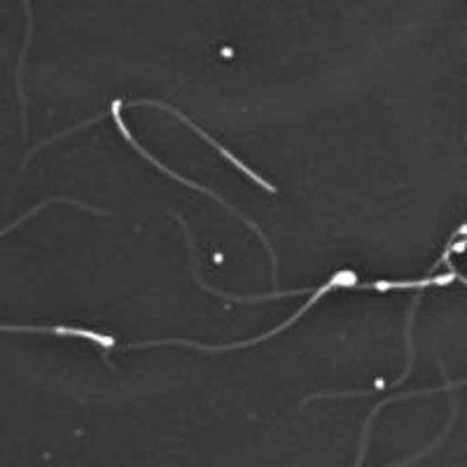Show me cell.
I'll use <instances>...</instances> for the list:
<instances>
[{"mask_svg": "<svg viewBox=\"0 0 467 467\" xmlns=\"http://www.w3.org/2000/svg\"><path fill=\"white\" fill-rule=\"evenodd\" d=\"M335 287H360V283H358V276L356 274H350V271H341V274H335V276L329 278L327 283H325L323 287H318V290L311 292V299H308L306 304H304L299 311H295L292 314V318H287L285 323L278 325L276 329H271V332H266V335L262 337H255V339H248V341H241V344H227V346H203V344H197V341H185V339H157V341H140V344H133V348H148V346H169V344H181V346H190V348H197V350H206V353H220V350H236V348H248V346L253 344H260V341H266L271 339V337L281 335V332H285L287 327H290L295 320L302 318L304 314H306L308 308L314 306L316 302H318L320 297H325L329 290H335Z\"/></svg>", "mask_w": 467, "mask_h": 467, "instance_id": "6da1fadb", "label": "cell"}, {"mask_svg": "<svg viewBox=\"0 0 467 467\" xmlns=\"http://www.w3.org/2000/svg\"><path fill=\"white\" fill-rule=\"evenodd\" d=\"M122 106H124V101H119V99H117V101H112V106H110V115H112V119H115V124H117V129H119V133H122L124 139L129 140V145H131V148L136 150V152H139L140 157H145V160H148L150 164H152V166H157V169H160L161 173H164V175H169V178H173V181L182 182V185L192 187V190L202 192V194H206V197L215 199V202H220V203H223V206L227 208V211L232 213V215H236V218H239L241 223H244V224H248V227L253 229V232H255L257 236H260V239H262V244H265L266 253H269V257H271V266H274V281H276V278H278V262H276V253H274V248H271V244H269V239H266V236H265V232H262V229L257 227V224L253 223V220H250V218H245L244 213H239V211H236V208H234V206H229V202H224V199L220 197V194H215V192H213V190H206V187L197 185V182L187 181V178H182L181 173H175V171H171L169 166H164V164H161L160 160H154V157H152V154L148 152V150H143V148H140V145H139V140L133 139V136H131V131H129V129H127V124H124L122 115H119V108H122Z\"/></svg>", "mask_w": 467, "mask_h": 467, "instance_id": "7a4b0ae2", "label": "cell"}, {"mask_svg": "<svg viewBox=\"0 0 467 467\" xmlns=\"http://www.w3.org/2000/svg\"><path fill=\"white\" fill-rule=\"evenodd\" d=\"M127 106H154V108H161V110L171 112V115H175V117H178V119H181V122H185V124H187V127H190V129H192V131H197V133H199V136H202V139H203V140H206V143H211V145H213V148L218 150V152H220V154H223L224 160H227V161H232V164H234V166H236V169H239V171H241V173H245V175H248L250 181H255V182H257V185H260V187H262V190L271 192V194H274V192H276V187L271 185V182H269V181H265V178H262V175H257V173H255V171L250 169V166H245V164H244V161H241V160H239V157H236V154H234V152H229V150H227V148H224V145H220V143H218V140L213 139V136H208V133H206V131H203V129H199V127H197V124L192 122L190 117H185V115H182V112H181V110H175V108H173V106H169V103H161V101H145V99H143V101H131V103H127Z\"/></svg>", "mask_w": 467, "mask_h": 467, "instance_id": "3957f363", "label": "cell"}, {"mask_svg": "<svg viewBox=\"0 0 467 467\" xmlns=\"http://www.w3.org/2000/svg\"><path fill=\"white\" fill-rule=\"evenodd\" d=\"M5 332H37V335H57V337H80V339L94 341L99 346H115V339L106 335H99V332H91V329L82 327H64V325H57V327H45V325H36V327H28V325H5Z\"/></svg>", "mask_w": 467, "mask_h": 467, "instance_id": "277c9868", "label": "cell"}, {"mask_svg": "<svg viewBox=\"0 0 467 467\" xmlns=\"http://www.w3.org/2000/svg\"><path fill=\"white\" fill-rule=\"evenodd\" d=\"M458 236H461V232L453 234V239L449 241V244H451V245H449V248H446V253H444V255H441V260L437 262V265H441V262H446V260H449V257H451V255H458V253H465V248H467V236H465V239L458 241V244H456Z\"/></svg>", "mask_w": 467, "mask_h": 467, "instance_id": "5b68a950", "label": "cell"}]
</instances>
